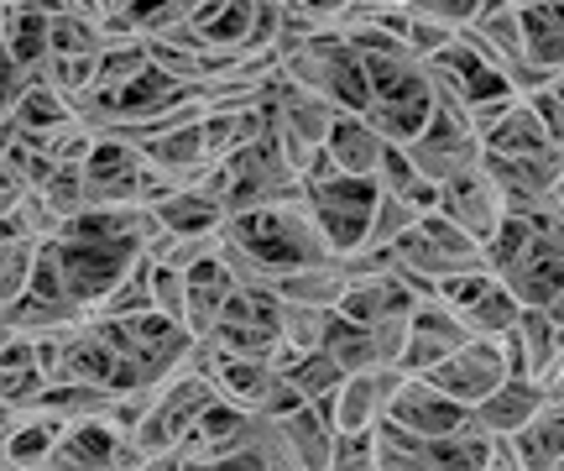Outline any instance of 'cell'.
<instances>
[{
  "instance_id": "obj_14",
  "label": "cell",
  "mask_w": 564,
  "mask_h": 471,
  "mask_svg": "<svg viewBox=\"0 0 564 471\" xmlns=\"http://www.w3.org/2000/svg\"><path fill=\"white\" fill-rule=\"evenodd\" d=\"M470 409H460L449 393H440L429 377H403L398 393H392V404H387V425H398V430L419 435V440H434V435H449L460 430Z\"/></svg>"
},
{
  "instance_id": "obj_20",
  "label": "cell",
  "mask_w": 564,
  "mask_h": 471,
  "mask_svg": "<svg viewBox=\"0 0 564 471\" xmlns=\"http://www.w3.org/2000/svg\"><path fill=\"white\" fill-rule=\"evenodd\" d=\"M387 137H377V126L366 121V116H335L329 126V137H324V158L335 163V173L345 179H371L377 184V168L387 158Z\"/></svg>"
},
{
  "instance_id": "obj_22",
  "label": "cell",
  "mask_w": 564,
  "mask_h": 471,
  "mask_svg": "<svg viewBox=\"0 0 564 471\" xmlns=\"http://www.w3.org/2000/svg\"><path fill=\"white\" fill-rule=\"evenodd\" d=\"M152 221H158L162 242H183V236H220L225 226V210L199 194V189H173V194H162L158 205H152ZM158 251V246H152Z\"/></svg>"
},
{
  "instance_id": "obj_30",
  "label": "cell",
  "mask_w": 564,
  "mask_h": 471,
  "mask_svg": "<svg viewBox=\"0 0 564 471\" xmlns=\"http://www.w3.org/2000/svg\"><path fill=\"white\" fill-rule=\"evenodd\" d=\"M147 283H152V309L183 325V272L178 267L152 263V257H147Z\"/></svg>"
},
{
  "instance_id": "obj_18",
  "label": "cell",
  "mask_w": 564,
  "mask_h": 471,
  "mask_svg": "<svg viewBox=\"0 0 564 471\" xmlns=\"http://www.w3.org/2000/svg\"><path fill=\"white\" fill-rule=\"evenodd\" d=\"M68 425H63L58 414L47 409H17L6 425H0V467H21V471H42V461L53 456Z\"/></svg>"
},
{
  "instance_id": "obj_6",
  "label": "cell",
  "mask_w": 564,
  "mask_h": 471,
  "mask_svg": "<svg viewBox=\"0 0 564 471\" xmlns=\"http://www.w3.org/2000/svg\"><path fill=\"white\" fill-rule=\"evenodd\" d=\"M303 205L314 215L329 257H356L366 246V226H371V210H377V184L371 179H314L303 184Z\"/></svg>"
},
{
  "instance_id": "obj_17",
  "label": "cell",
  "mask_w": 564,
  "mask_h": 471,
  "mask_svg": "<svg viewBox=\"0 0 564 471\" xmlns=\"http://www.w3.org/2000/svg\"><path fill=\"white\" fill-rule=\"evenodd\" d=\"M230 288H236V272H230V263H225L220 251H209L204 263H194L183 272V330H188L194 341H204V335L215 330Z\"/></svg>"
},
{
  "instance_id": "obj_36",
  "label": "cell",
  "mask_w": 564,
  "mask_h": 471,
  "mask_svg": "<svg viewBox=\"0 0 564 471\" xmlns=\"http://www.w3.org/2000/svg\"><path fill=\"white\" fill-rule=\"evenodd\" d=\"M549 95H554V100L564 105V74H560V79H554V89H549Z\"/></svg>"
},
{
  "instance_id": "obj_8",
  "label": "cell",
  "mask_w": 564,
  "mask_h": 471,
  "mask_svg": "<svg viewBox=\"0 0 564 471\" xmlns=\"http://www.w3.org/2000/svg\"><path fill=\"white\" fill-rule=\"evenodd\" d=\"M299 184V168L288 163L272 137H257L251 147H241L236 158H225V215H241V210H257L267 200H282Z\"/></svg>"
},
{
  "instance_id": "obj_3",
  "label": "cell",
  "mask_w": 564,
  "mask_h": 471,
  "mask_svg": "<svg viewBox=\"0 0 564 471\" xmlns=\"http://www.w3.org/2000/svg\"><path fill=\"white\" fill-rule=\"evenodd\" d=\"M278 74L293 84V89H303V95L324 100L329 110H340V116H361V110H366L361 53H356V47H350L335 26H329V32H319V38L299 42L293 53H282Z\"/></svg>"
},
{
  "instance_id": "obj_33",
  "label": "cell",
  "mask_w": 564,
  "mask_h": 471,
  "mask_svg": "<svg viewBox=\"0 0 564 471\" xmlns=\"http://www.w3.org/2000/svg\"><path fill=\"white\" fill-rule=\"evenodd\" d=\"M183 471H272V467H267L262 446H251V451H230V456H204V461H188V456H183Z\"/></svg>"
},
{
  "instance_id": "obj_25",
  "label": "cell",
  "mask_w": 564,
  "mask_h": 471,
  "mask_svg": "<svg viewBox=\"0 0 564 471\" xmlns=\"http://www.w3.org/2000/svg\"><path fill=\"white\" fill-rule=\"evenodd\" d=\"M481 152H497V158H523V152H560V147L549 142V131H544V121H539L533 100H512V110H507L502 121L481 137Z\"/></svg>"
},
{
  "instance_id": "obj_1",
  "label": "cell",
  "mask_w": 564,
  "mask_h": 471,
  "mask_svg": "<svg viewBox=\"0 0 564 471\" xmlns=\"http://www.w3.org/2000/svg\"><path fill=\"white\" fill-rule=\"evenodd\" d=\"M220 257L230 263L236 278L272 283V278H282V272L329 263V246H324L314 215H308V205H303V189H293V194L267 200V205H257V210L225 215Z\"/></svg>"
},
{
  "instance_id": "obj_9",
  "label": "cell",
  "mask_w": 564,
  "mask_h": 471,
  "mask_svg": "<svg viewBox=\"0 0 564 471\" xmlns=\"http://www.w3.org/2000/svg\"><path fill=\"white\" fill-rule=\"evenodd\" d=\"M262 456L272 471H324L335 456V430L308 404H299L262 419Z\"/></svg>"
},
{
  "instance_id": "obj_13",
  "label": "cell",
  "mask_w": 564,
  "mask_h": 471,
  "mask_svg": "<svg viewBox=\"0 0 564 471\" xmlns=\"http://www.w3.org/2000/svg\"><path fill=\"white\" fill-rule=\"evenodd\" d=\"M423 377H429L440 393H449L460 409H476L486 393L502 388L512 372H507V356H502V346H497V341H465L455 356H444L440 367L423 372Z\"/></svg>"
},
{
  "instance_id": "obj_27",
  "label": "cell",
  "mask_w": 564,
  "mask_h": 471,
  "mask_svg": "<svg viewBox=\"0 0 564 471\" xmlns=\"http://www.w3.org/2000/svg\"><path fill=\"white\" fill-rule=\"evenodd\" d=\"M147 309H152V283H147V257H137L131 272L105 293V304L95 309V314H84V320H137Z\"/></svg>"
},
{
  "instance_id": "obj_5",
  "label": "cell",
  "mask_w": 564,
  "mask_h": 471,
  "mask_svg": "<svg viewBox=\"0 0 564 471\" xmlns=\"http://www.w3.org/2000/svg\"><path fill=\"white\" fill-rule=\"evenodd\" d=\"M47 246H53V263H58L63 299L79 309V314H95L105 304V293L131 272V263L147 257L137 242H74V236H53Z\"/></svg>"
},
{
  "instance_id": "obj_34",
  "label": "cell",
  "mask_w": 564,
  "mask_h": 471,
  "mask_svg": "<svg viewBox=\"0 0 564 471\" xmlns=\"http://www.w3.org/2000/svg\"><path fill=\"white\" fill-rule=\"evenodd\" d=\"M293 6L314 11V17H324V21H340V11L350 6V0H293Z\"/></svg>"
},
{
  "instance_id": "obj_31",
  "label": "cell",
  "mask_w": 564,
  "mask_h": 471,
  "mask_svg": "<svg viewBox=\"0 0 564 471\" xmlns=\"http://www.w3.org/2000/svg\"><path fill=\"white\" fill-rule=\"evenodd\" d=\"M324 471H377L371 435H335V456H329Z\"/></svg>"
},
{
  "instance_id": "obj_19",
  "label": "cell",
  "mask_w": 564,
  "mask_h": 471,
  "mask_svg": "<svg viewBox=\"0 0 564 471\" xmlns=\"http://www.w3.org/2000/svg\"><path fill=\"white\" fill-rule=\"evenodd\" d=\"M497 346H502L507 372H512V377L539 383V377L560 362V330H554V320H549L544 309H523Z\"/></svg>"
},
{
  "instance_id": "obj_28",
  "label": "cell",
  "mask_w": 564,
  "mask_h": 471,
  "mask_svg": "<svg viewBox=\"0 0 564 471\" xmlns=\"http://www.w3.org/2000/svg\"><path fill=\"white\" fill-rule=\"evenodd\" d=\"M335 325V309H303V304H282V320H278V341L288 351H319L324 335Z\"/></svg>"
},
{
  "instance_id": "obj_16",
  "label": "cell",
  "mask_w": 564,
  "mask_h": 471,
  "mask_svg": "<svg viewBox=\"0 0 564 471\" xmlns=\"http://www.w3.org/2000/svg\"><path fill=\"white\" fill-rule=\"evenodd\" d=\"M544 409V388L539 383H528V377H507L502 388H491L470 409V430H481L486 440H497V446H507L518 430H528L533 425V414Z\"/></svg>"
},
{
  "instance_id": "obj_7",
  "label": "cell",
  "mask_w": 564,
  "mask_h": 471,
  "mask_svg": "<svg viewBox=\"0 0 564 471\" xmlns=\"http://www.w3.org/2000/svg\"><path fill=\"white\" fill-rule=\"evenodd\" d=\"M387 257L403 267V272H413V278H423V283H434V288H440L444 278H460V272H481L486 267L481 246L470 242L460 226H449L440 210L419 215V226L408 231Z\"/></svg>"
},
{
  "instance_id": "obj_2",
  "label": "cell",
  "mask_w": 564,
  "mask_h": 471,
  "mask_svg": "<svg viewBox=\"0 0 564 471\" xmlns=\"http://www.w3.org/2000/svg\"><path fill=\"white\" fill-rule=\"evenodd\" d=\"M486 267L512 288L523 309H549L564 293V221L507 210L502 231L481 246Z\"/></svg>"
},
{
  "instance_id": "obj_29",
  "label": "cell",
  "mask_w": 564,
  "mask_h": 471,
  "mask_svg": "<svg viewBox=\"0 0 564 471\" xmlns=\"http://www.w3.org/2000/svg\"><path fill=\"white\" fill-rule=\"evenodd\" d=\"M413 17L434 21V26H444V32H470V21L481 17L491 0H403Z\"/></svg>"
},
{
  "instance_id": "obj_26",
  "label": "cell",
  "mask_w": 564,
  "mask_h": 471,
  "mask_svg": "<svg viewBox=\"0 0 564 471\" xmlns=\"http://www.w3.org/2000/svg\"><path fill=\"white\" fill-rule=\"evenodd\" d=\"M413 226H419V210L403 205L398 194H382V189H377V210H371V226H366L361 251H392Z\"/></svg>"
},
{
  "instance_id": "obj_4",
  "label": "cell",
  "mask_w": 564,
  "mask_h": 471,
  "mask_svg": "<svg viewBox=\"0 0 564 471\" xmlns=\"http://www.w3.org/2000/svg\"><path fill=\"white\" fill-rule=\"evenodd\" d=\"M403 152L408 163L419 168V179H429L434 189L470 173V168H481V137H476L460 95H449V89L434 84V110H429V121L419 126V137Z\"/></svg>"
},
{
  "instance_id": "obj_35",
  "label": "cell",
  "mask_w": 564,
  "mask_h": 471,
  "mask_svg": "<svg viewBox=\"0 0 564 471\" xmlns=\"http://www.w3.org/2000/svg\"><path fill=\"white\" fill-rule=\"evenodd\" d=\"M544 314H549V320H554V330H564V293H560V299H554V304L544 309Z\"/></svg>"
},
{
  "instance_id": "obj_23",
  "label": "cell",
  "mask_w": 564,
  "mask_h": 471,
  "mask_svg": "<svg viewBox=\"0 0 564 471\" xmlns=\"http://www.w3.org/2000/svg\"><path fill=\"white\" fill-rule=\"evenodd\" d=\"M507 456L518 461V471H554L564 461V409L544 404L533 414V425L507 440Z\"/></svg>"
},
{
  "instance_id": "obj_15",
  "label": "cell",
  "mask_w": 564,
  "mask_h": 471,
  "mask_svg": "<svg viewBox=\"0 0 564 471\" xmlns=\"http://www.w3.org/2000/svg\"><path fill=\"white\" fill-rule=\"evenodd\" d=\"M251 446H262V419L236 409V404H225V398H215L194 419V430L183 435L178 451L188 461H204V456H230V451H251Z\"/></svg>"
},
{
  "instance_id": "obj_38",
  "label": "cell",
  "mask_w": 564,
  "mask_h": 471,
  "mask_svg": "<svg viewBox=\"0 0 564 471\" xmlns=\"http://www.w3.org/2000/svg\"><path fill=\"white\" fill-rule=\"evenodd\" d=\"M0 471H21V467H0Z\"/></svg>"
},
{
  "instance_id": "obj_11",
  "label": "cell",
  "mask_w": 564,
  "mask_h": 471,
  "mask_svg": "<svg viewBox=\"0 0 564 471\" xmlns=\"http://www.w3.org/2000/svg\"><path fill=\"white\" fill-rule=\"evenodd\" d=\"M470 341V330L460 325V314L440 299H423L413 314H408V330H403V356H398V372L408 377H423V372H434L444 356H455V351Z\"/></svg>"
},
{
  "instance_id": "obj_21",
  "label": "cell",
  "mask_w": 564,
  "mask_h": 471,
  "mask_svg": "<svg viewBox=\"0 0 564 471\" xmlns=\"http://www.w3.org/2000/svg\"><path fill=\"white\" fill-rule=\"evenodd\" d=\"M476 53H481L497 74H507L518 58H528L523 47V17H518V6H507V0H491L481 17L470 21V32H460Z\"/></svg>"
},
{
  "instance_id": "obj_37",
  "label": "cell",
  "mask_w": 564,
  "mask_h": 471,
  "mask_svg": "<svg viewBox=\"0 0 564 471\" xmlns=\"http://www.w3.org/2000/svg\"><path fill=\"white\" fill-rule=\"evenodd\" d=\"M6 419H11V414H6V409H0V425H6Z\"/></svg>"
},
{
  "instance_id": "obj_24",
  "label": "cell",
  "mask_w": 564,
  "mask_h": 471,
  "mask_svg": "<svg viewBox=\"0 0 564 471\" xmlns=\"http://www.w3.org/2000/svg\"><path fill=\"white\" fill-rule=\"evenodd\" d=\"M523 17V47L533 63H544L549 74H564V0H528L518 6Z\"/></svg>"
},
{
  "instance_id": "obj_12",
  "label": "cell",
  "mask_w": 564,
  "mask_h": 471,
  "mask_svg": "<svg viewBox=\"0 0 564 471\" xmlns=\"http://www.w3.org/2000/svg\"><path fill=\"white\" fill-rule=\"evenodd\" d=\"M440 215L449 221V226H460L476 246H486L497 231H502L507 200H502V189L491 184L486 168H470V173H460V179L440 184Z\"/></svg>"
},
{
  "instance_id": "obj_10",
  "label": "cell",
  "mask_w": 564,
  "mask_h": 471,
  "mask_svg": "<svg viewBox=\"0 0 564 471\" xmlns=\"http://www.w3.org/2000/svg\"><path fill=\"white\" fill-rule=\"evenodd\" d=\"M403 377H408V372H398V367L356 372V377H345V383L329 393L324 404H308V409L319 414L335 435H371L387 419V404H392V393H398V383H403Z\"/></svg>"
},
{
  "instance_id": "obj_32",
  "label": "cell",
  "mask_w": 564,
  "mask_h": 471,
  "mask_svg": "<svg viewBox=\"0 0 564 471\" xmlns=\"http://www.w3.org/2000/svg\"><path fill=\"white\" fill-rule=\"evenodd\" d=\"M26 194H32V184H26V168L11 147V158H0V215H17L26 205Z\"/></svg>"
}]
</instances>
